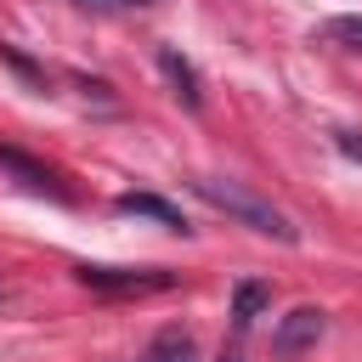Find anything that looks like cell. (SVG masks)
<instances>
[{
    "instance_id": "cell-1",
    "label": "cell",
    "mask_w": 362,
    "mask_h": 362,
    "mask_svg": "<svg viewBox=\"0 0 362 362\" xmlns=\"http://www.w3.org/2000/svg\"><path fill=\"white\" fill-rule=\"evenodd\" d=\"M192 192L204 198V204H215V209H226L232 221H243V226H255V232H266V238H277V243H294L300 232L288 226V215L283 209H272L266 198H255V192H243L238 181H215V175H198L192 181Z\"/></svg>"
},
{
    "instance_id": "cell-10",
    "label": "cell",
    "mask_w": 362,
    "mask_h": 362,
    "mask_svg": "<svg viewBox=\"0 0 362 362\" xmlns=\"http://www.w3.org/2000/svg\"><path fill=\"white\" fill-rule=\"evenodd\" d=\"M339 153H351V158H362V136H356V130H339Z\"/></svg>"
},
{
    "instance_id": "cell-8",
    "label": "cell",
    "mask_w": 362,
    "mask_h": 362,
    "mask_svg": "<svg viewBox=\"0 0 362 362\" xmlns=\"http://www.w3.org/2000/svg\"><path fill=\"white\" fill-rule=\"evenodd\" d=\"M266 305H272V283H255V277L238 283V288H232V328H238V334L255 328V317H260Z\"/></svg>"
},
{
    "instance_id": "cell-7",
    "label": "cell",
    "mask_w": 362,
    "mask_h": 362,
    "mask_svg": "<svg viewBox=\"0 0 362 362\" xmlns=\"http://www.w3.org/2000/svg\"><path fill=\"white\" fill-rule=\"evenodd\" d=\"M141 362H198V345H192V334L181 322H170V328L153 334V345H147Z\"/></svg>"
},
{
    "instance_id": "cell-4",
    "label": "cell",
    "mask_w": 362,
    "mask_h": 362,
    "mask_svg": "<svg viewBox=\"0 0 362 362\" xmlns=\"http://www.w3.org/2000/svg\"><path fill=\"white\" fill-rule=\"evenodd\" d=\"M0 170H6V175H17V181H23L28 192H45V198H62V204L74 198V192H68V187L57 181V170H45L40 158H28V153H17V147H0Z\"/></svg>"
},
{
    "instance_id": "cell-5",
    "label": "cell",
    "mask_w": 362,
    "mask_h": 362,
    "mask_svg": "<svg viewBox=\"0 0 362 362\" xmlns=\"http://www.w3.org/2000/svg\"><path fill=\"white\" fill-rule=\"evenodd\" d=\"M113 204H119L124 215H147V221H158V226H170V232H192V226H187V215H181L175 204H164L158 192H119Z\"/></svg>"
},
{
    "instance_id": "cell-11",
    "label": "cell",
    "mask_w": 362,
    "mask_h": 362,
    "mask_svg": "<svg viewBox=\"0 0 362 362\" xmlns=\"http://www.w3.org/2000/svg\"><path fill=\"white\" fill-rule=\"evenodd\" d=\"M79 6H147V0H79Z\"/></svg>"
},
{
    "instance_id": "cell-9",
    "label": "cell",
    "mask_w": 362,
    "mask_h": 362,
    "mask_svg": "<svg viewBox=\"0 0 362 362\" xmlns=\"http://www.w3.org/2000/svg\"><path fill=\"white\" fill-rule=\"evenodd\" d=\"M328 34H339V40H362V17H339V23H328Z\"/></svg>"
},
{
    "instance_id": "cell-12",
    "label": "cell",
    "mask_w": 362,
    "mask_h": 362,
    "mask_svg": "<svg viewBox=\"0 0 362 362\" xmlns=\"http://www.w3.org/2000/svg\"><path fill=\"white\" fill-rule=\"evenodd\" d=\"M221 362H243V356H221Z\"/></svg>"
},
{
    "instance_id": "cell-6",
    "label": "cell",
    "mask_w": 362,
    "mask_h": 362,
    "mask_svg": "<svg viewBox=\"0 0 362 362\" xmlns=\"http://www.w3.org/2000/svg\"><path fill=\"white\" fill-rule=\"evenodd\" d=\"M158 68H164V79H170V90H175V102H181V107H198V102H204L198 74H192V62H187L175 45H164V51H158Z\"/></svg>"
},
{
    "instance_id": "cell-3",
    "label": "cell",
    "mask_w": 362,
    "mask_h": 362,
    "mask_svg": "<svg viewBox=\"0 0 362 362\" xmlns=\"http://www.w3.org/2000/svg\"><path fill=\"white\" fill-rule=\"evenodd\" d=\"M322 328H328V322H322V311H317V305H294V311L277 322L272 351H277V356H300V351H311V345L322 339Z\"/></svg>"
},
{
    "instance_id": "cell-2",
    "label": "cell",
    "mask_w": 362,
    "mask_h": 362,
    "mask_svg": "<svg viewBox=\"0 0 362 362\" xmlns=\"http://www.w3.org/2000/svg\"><path fill=\"white\" fill-rule=\"evenodd\" d=\"M85 288L96 294H153V288H175V272L164 266H79L74 272Z\"/></svg>"
}]
</instances>
